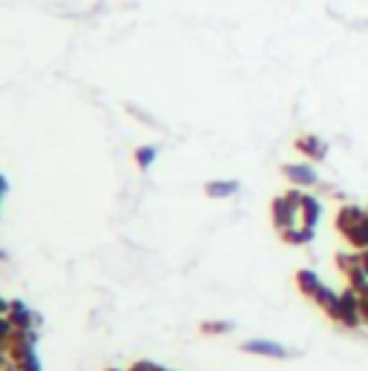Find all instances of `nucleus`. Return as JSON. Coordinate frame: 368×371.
Listing matches in <instances>:
<instances>
[{
	"label": "nucleus",
	"mask_w": 368,
	"mask_h": 371,
	"mask_svg": "<svg viewBox=\"0 0 368 371\" xmlns=\"http://www.w3.org/2000/svg\"><path fill=\"white\" fill-rule=\"evenodd\" d=\"M360 305H362V296H360L354 288L339 291V319H337V326L348 328V331H357V328L362 326Z\"/></svg>",
	"instance_id": "nucleus-1"
},
{
	"label": "nucleus",
	"mask_w": 368,
	"mask_h": 371,
	"mask_svg": "<svg viewBox=\"0 0 368 371\" xmlns=\"http://www.w3.org/2000/svg\"><path fill=\"white\" fill-rule=\"evenodd\" d=\"M271 219H274V227L279 230V234H285V230H290V227L300 225V204L290 202L285 193L277 196V199L271 202Z\"/></svg>",
	"instance_id": "nucleus-2"
},
{
	"label": "nucleus",
	"mask_w": 368,
	"mask_h": 371,
	"mask_svg": "<svg viewBox=\"0 0 368 371\" xmlns=\"http://www.w3.org/2000/svg\"><path fill=\"white\" fill-rule=\"evenodd\" d=\"M285 179L290 181V188H302V190H311L320 184V173L314 170V161H300V165H285L282 167Z\"/></svg>",
	"instance_id": "nucleus-3"
},
{
	"label": "nucleus",
	"mask_w": 368,
	"mask_h": 371,
	"mask_svg": "<svg viewBox=\"0 0 368 371\" xmlns=\"http://www.w3.org/2000/svg\"><path fill=\"white\" fill-rule=\"evenodd\" d=\"M239 349L244 354H256V357H267V360H285V357H290L285 345L274 342V340H244Z\"/></svg>",
	"instance_id": "nucleus-4"
},
{
	"label": "nucleus",
	"mask_w": 368,
	"mask_h": 371,
	"mask_svg": "<svg viewBox=\"0 0 368 371\" xmlns=\"http://www.w3.org/2000/svg\"><path fill=\"white\" fill-rule=\"evenodd\" d=\"M323 219V202L316 199L314 193H305L302 196V204H300V225L305 227H316Z\"/></svg>",
	"instance_id": "nucleus-5"
},
{
	"label": "nucleus",
	"mask_w": 368,
	"mask_h": 371,
	"mask_svg": "<svg viewBox=\"0 0 368 371\" xmlns=\"http://www.w3.org/2000/svg\"><path fill=\"white\" fill-rule=\"evenodd\" d=\"M12 322H15V328H38V314L27 305V303H20V299H12V308L6 314Z\"/></svg>",
	"instance_id": "nucleus-6"
},
{
	"label": "nucleus",
	"mask_w": 368,
	"mask_h": 371,
	"mask_svg": "<svg viewBox=\"0 0 368 371\" xmlns=\"http://www.w3.org/2000/svg\"><path fill=\"white\" fill-rule=\"evenodd\" d=\"M314 305H320V308L328 314V319H331V322H337V319H339V291H334V288L323 285L320 291L314 294Z\"/></svg>",
	"instance_id": "nucleus-7"
},
{
	"label": "nucleus",
	"mask_w": 368,
	"mask_h": 371,
	"mask_svg": "<svg viewBox=\"0 0 368 371\" xmlns=\"http://www.w3.org/2000/svg\"><path fill=\"white\" fill-rule=\"evenodd\" d=\"M297 150H300L302 156H308L311 161H323V158L328 156L325 142H323V138H316V135H302V138H297Z\"/></svg>",
	"instance_id": "nucleus-8"
},
{
	"label": "nucleus",
	"mask_w": 368,
	"mask_h": 371,
	"mask_svg": "<svg viewBox=\"0 0 368 371\" xmlns=\"http://www.w3.org/2000/svg\"><path fill=\"white\" fill-rule=\"evenodd\" d=\"M368 211H362L360 204H342L339 211H337V230L339 234H346V230H351Z\"/></svg>",
	"instance_id": "nucleus-9"
},
{
	"label": "nucleus",
	"mask_w": 368,
	"mask_h": 371,
	"mask_svg": "<svg viewBox=\"0 0 368 371\" xmlns=\"http://www.w3.org/2000/svg\"><path fill=\"white\" fill-rule=\"evenodd\" d=\"M205 193L210 199H230L239 193V181L236 179H213L205 184Z\"/></svg>",
	"instance_id": "nucleus-10"
},
{
	"label": "nucleus",
	"mask_w": 368,
	"mask_h": 371,
	"mask_svg": "<svg viewBox=\"0 0 368 371\" xmlns=\"http://www.w3.org/2000/svg\"><path fill=\"white\" fill-rule=\"evenodd\" d=\"M297 288H300V294H305L308 299H314V294L323 288L320 273H316V271H311V268H302V271H297Z\"/></svg>",
	"instance_id": "nucleus-11"
},
{
	"label": "nucleus",
	"mask_w": 368,
	"mask_h": 371,
	"mask_svg": "<svg viewBox=\"0 0 368 371\" xmlns=\"http://www.w3.org/2000/svg\"><path fill=\"white\" fill-rule=\"evenodd\" d=\"M342 236H346V242H348L354 250H365V248H368V213H365L351 230H346Z\"/></svg>",
	"instance_id": "nucleus-12"
},
{
	"label": "nucleus",
	"mask_w": 368,
	"mask_h": 371,
	"mask_svg": "<svg viewBox=\"0 0 368 371\" xmlns=\"http://www.w3.org/2000/svg\"><path fill=\"white\" fill-rule=\"evenodd\" d=\"M314 236H316V227L297 225V227L285 230V234H282V242H288V245H293V248H302V245H308Z\"/></svg>",
	"instance_id": "nucleus-13"
},
{
	"label": "nucleus",
	"mask_w": 368,
	"mask_h": 371,
	"mask_svg": "<svg viewBox=\"0 0 368 371\" xmlns=\"http://www.w3.org/2000/svg\"><path fill=\"white\" fill-rule=\"evenodd\" d=\"M156 158H159V147H153V144H147V147H138V150H135V165H138L141 170H150V167L156 165Z\"/></svg>",
	"instance_id": "nucleus-14"
},
{
	"label": "nucleus",
	"mask_w": 368,
	"mask_h": 371,
	"mask_svg": "<svg viewBox=\"0 0 368 371\" xmlns=\"http://www.w3.org/2000/svg\"><path fill=\"white\" fill-rule=\"evenodd\" d=\"M202 331L205 334H225V331H230V322H225V319H207V322H202Z\"/></svg>",
	"instance_id": "nucleus-15"
},
{
	"label": "nucleus",
	"mask_w": 368,
	"mask_h": 371,
	"mask_svg": "<svg viewBox=\"0 0 368 371\" xmlns=\"http://www.w3.org/2000/svg\"><path fill=\"white\" fill-rule=\"evenodd\" d=\"M0 371H20V368H17V363H12V360H6V357H0Z\"/></svg>",
	"instance_id": "nucleus-16"
},
{
	"label": "nucleus",
	"mask_w": 368,
	"mask_h": 371,
	"mask_svg": "<svg viewBox=\"0 0 368 371\" xmlns=\"http://www.w3.org/2000/svg\"><path fill=\"white\" fill-rule=\"evenodd\" d=\"M360 314H362V326H368V296H362V305H360Z\"/></svg>",
	"instance_id": "nucleus-17"
},
{
	"label": "nucleus",
	"mask_w": 368,
	"mask_h": 371,
	"mask_svg": "<svg viewBox=\"0 0 368 371\" xmlns=\"http://www.w3.org/2000/svg\"><path fill=\"white\" fill-rule=\"evenodd\" d=\"M360 262H362V268H365V273H368V248L360 250Z\"/></svg>",
	"instance_id": "nucleus-18"
},
{
	"label": "nucleus",
	"mask_w": 368,
	"mask_h": 371,
	"mask_svg": "<svg viewBox=\"0 0 368 371\" xmlns=\"http://www.w3.org/2000/svg\"><path fill=\"white\" fill-rule=\"evenodd\" d=\"M107 371H121V368H107Z\"/></svg>",
	"instance_id": "nucleus-19"
}]
</instances>
